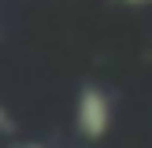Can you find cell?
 <instances>
[{"instance_id": "cell-1", "label": "cell", "mask_w": 152, "mask_h": 148, "mask_svg": "<svg viewBox=\"0 0 152 148\" xmlns=\"http://www.w3.org/2000/svg\"><path fill=\"white\" fill-rule=\"evenodd\" d=\"M111 122H115V104H111V96L104 93L96 81H86V85L78 89V100H74V130H78V137L104 141L108 130H111Z\"/></svg>"}, {"instance_id": "cell-2", "label": "cell", "mask_w": 152, "mask_h": 148, "mask_svg": "<svg viewBox=\"0 0 152 148\" xmlns=\"http://www.w3.org/2000/svg\"><path fill=\"white\" fill-rule=\"evenodd\" d=\"M15 130V122H11V115H7V107L0 104V133H11Z\"/></svg>"}, {"instance_id": "cell-3", "label": "cell", "mask_w": 152, "mask_h": 148, "mask_svg": "<svg viewBox=\"0 0 152 148\" xmlns=\"http://www.w3.org/2000/svg\"><path fill=\"white\" fill-rule=\"evenodd\" d=\"M126 4H137V7H141V4H152V0H126Z\"/></svg>"}, {"instance_id": "cell-4", "label": "cell", "mask_w": 152, "mask_h": 148, "mask_svg": "<svg viewBox=\"0 0 152 148\" xmlns=\"http://www.w3.org/2000/svg\"><path fill=\"white\" fill-rule=\"evenodd\" d=\"M26 148H45V144H26Z\"/></svg>"}]
</instances>
